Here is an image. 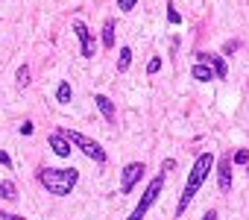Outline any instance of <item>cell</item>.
Wrapping results in <instances>:
<instances>
[{
	"label": "cell",
	"mask_w": 249,
	"mask_h": 220,
	"mask_svg": "<svg viewBox=\"0 0 249 220\" xmlns=\"http://www.w3.org/2000/svg\"><path fill=\"white\" fill-rule=\"evenodd\" d=\"M214 165H217V159H214L211 153H199V156H196V162H194V167H191V173H188V182H185V188H182L176 214H185V208L194 202V197L199 194V188H202L205 179L211 176V167H214Z\"/></svg>",
	"instance_id": "1"
},
{
	"label": "cell",
	"mask_w": 249,
	"mask_h": 220,
	"mask_svg": "<svg viewBox=\"0 0 249 220\" xmlns=\"http://www.w3.org/2000/svg\"><path fill=\"white\" fill-rule=\"evenodd\" d=\"M36 179H38V185L47 194L68 197L76 188V182H79V170H73V167H38Z\"/></svg>",
	"instance_id": "2"
},
{
	"label": "cell",
	"mask_w": 249,
	"mask_h": 220,
	"mask_svg": "<svg viewBox=\"0 0 249 220\" xmlns=\"http://www.w3.org/2000/svg\"><path fill=\"white\" fill-rule=\"evenodd\" d=\"M161 188H164V173H159L150 185H147V191L141 194V202L132 208V214L126 217V220H144V214L156 205V200H159V194H161Z\"/></svg>",
	"instance_id": "3"
},
{
	"label": "cell",
	"mask_w": 249,
	"mask_h": 220,
	"mask_svg": "<svg viewBox=\"0 0 249 220\" xmlns=\"http://www.w3.org/2000/svg\"><path fill=\"white\" fill-rule=\"evenodd\" d=\"M65 135L71 138V144L82 153V156H88L91 162H97V165H103L106 162V150L94 141V138H88V135H82V132H73V129H65Z\"/></svg>",
	"instance_id": "4"
},
{
	"label": "cell",
	"mask_w": 249,
	"mask_h": 220,
	"mask_svg": "<svg viewBox=\"0 0 249 220\" xmlns=\"http://www.w3.org/2000/svg\"><path fill=\"white\" fill-rule=\"evenodd\" d=\"M144 173H147V165H144V162H129L126 167H123V173H120V191L129 194V191L144 179Z\"/></svg>",
	"instance_id": "5"
},
{
	"label": "cell",
	"mask_w": 249,
	"mask_h": 220,
	"mask_svg": "<svg viewBox=\"0 0 249 220\" xmlns=\"http://www.w3.org/2000/svg\"><path fill=\"white\" fill-rule=\"evenodd\" d=\"M73 33H76V38H79V53H82V59H94V56H97V38H94V33H91L82 21H73Z\"/></svg>",
	"instance_id": "6"
},
{
	"label": "cell",
	"mask_w": 249,
	"mask_h": 220,
	"mask_svg": "<svg viewBox=\"0 0 249 220\" xmlns=\"http://www.w3.org/2000/svg\"><path fill=\"white\" fill-rule=\"evenodd\" d=\"M47 144H50V150H53L59 159H71V153H73V150H71L73 144H71V138L65 135V129H56V132H50Z\"/></svg>",
	"instance_id": "7"
},
{
	"label": "cell",
	"mask_w": 249,
	"mask_h": 220,
	"mask_svg": "<svg viewBox=\"0 0 249 220\" xmlns=\"http://www.w3.org/2000/svg\"><path fill=\"white\" fill-rule=\"evenodd\" d=\"M217 188H220L223 194L231 191V156L217 159Z\"/></svg>",
	"instance_id": "8"
},
{
	"label": "cell",
	"mask_w": 249,
	"mask_h": 220,
	"mask_svg": "<svg viewBox=\"0 0 249 220\" xmlns=\"http://www.w3.org/2000/svg\"><path fill=\"white\" fill-rule=\"evenodd\" d=\"M196 62H205V65H211L217 79H226V73H229V65H226V59H223V56H217V53H196Z\"/></svg>",
	"instance_id": "9"
},
{
	"label": "cell",
	"mask_w": 249,
	"mask_h": 220,
	"mask_svg": "<svg viewBox=\"0 0 249 220\" xmlns=\"http://www.w3.org/2000/svg\"><path fill=\"white\" fill-rule=\"evenodd\" d=\"M94 103L100 109V115L106 118V124H117V109H114V103L106 94H94Z\"/></svg>",
	"instance_id": "10"
},
{
	"label": "cell",
	"mask_w": 249,
	"mask_h": 220,
	"mask_svg": "<svg viewBox=\"0 0 249 220\" xmlns=\"http://www.w3.org/2000/svg\"><path fill=\"white\" fill-rule=\"evenodd\" d=\"M191 76H194L196 82H211V79H217V76H214V68L205 65V62H196V65L191 68Z\"/></svg>",
	"instance_id": "11"
},
{
	"label": "cell",
	"mask_w": 249,
	"mask_h": 220,
	"mask_svg": "<svg viewBox=\"0 0 249 220\" xmlns=\"http://www.w3.org/2000/svg\"><path fill=\"white\" fill-rule=\"evenodd\" d=\"M103 47L106 50H114V18H106L103 21Z\"/></svg>",
	"instance_id": "12"
},
{
	"label": "cell",
	"mask_w": 249,
	"mask_h": 220,
	"mask_svg": "<svg viewBox=\"0 0 249 220\" xmlns=\"http://www.w3.org/2000/svg\"><path fill=\"white\" fill-rule=\"evenodd\" d=\"M129 65H132V47H120V53H117V73H126Z\"/></svg>",
	"instance_id": "13"
},
{
	"label": "cell",
	"mask_w": 249,
	"mask_h": 220,
	"mask_svg": "<svg viewBox=\"0 0 249 220\" xmlns=\"http://www.w3.org/2000/svg\"><path fill=\"white\" fill-rule=\"evenodd\" d=\"M71 97H73L71 82H59V88H56V103H71Z\"/></svg>",
	"instance_id": "14"
},
{
	"label": "cell",
	"mask_w": 249,
	"mask_h": 220,
	"mask_svg": "<svg viewBox=\"0 0 249 220\" xmlns=\"http://www.w3.org/2000/svg\"><path fill=\"white\" fill-rule=\"evenodd\" d=\"M0 200H18L15 182H0Z\"/></svg>",
	"instance_id": "15"
},
{
	"label": "cell",
	"mask_w": 249,
	"mask_h": 220,
	"mask_svg": "<svg viewBox=\"0 0 249 220\" xmlns=\"http://www.w3.org/2000/svg\"><path fill=\"white\" fill-rule=\"evenodd\" d=\"M15 79H18V85H21V88H27V85H30V68H27V65H21V68H18V73H15Z\"/></svg>",
	"instance_id": "16"
},
{
	"label": "cell",
	"mask_w": 249,
	"mask_h": 220,
	"mask_svg": "<svg viewBox=\"0 0 249 220\" xmlns=\"http://www.w3.org/2000/svg\"><path fill=\"white\" fill-rule=\"evenodd\" d=\"M231 162H234V165H249V150H237V153H231Z\"/></svg>",
	"instance_id": "17"
},
{
	"label": "cell",
	"mask_w": 249,
	"mask_h": 220,
	"mask_svg": "<svg viewBox=\"0 0 249 220\" xmlns=\"http://www.w3.org/2000/svg\"><path fill=\"white\" fill-rule=\"evenodd\" d=\"M159 71H161V59H159V56H153V59L147 62V73L153 76V73H159Z\"/></svg>",
	"instance_id": "18"
},
{
	"label": "cell",
	"mask_w": 249,
	"mask_h": 220,
	"mask_svg": "<svg viewBox=\"0 0 249 220\" xmlns=\"http://www.w3.org/2000/svg\"><path fill=\"white\" fill-rule=\"evenodd\" d=\"M135 6H138V0H117V9L120 12H132Z\"/></svg>",
	"instance_id": "19"
},
{
	"label": "cell",
	"mask_w": 249,
	"mask_h": 220,
	"mask_svg": "<svg viewBox=\"0 0 249 220\" xmlns=\"http://www.w3.org/2000/svg\"><path fill=\"white\" fill-rule=\"evenodd\" d=\"M167 21H170L173 27H179V24H182V15H179V12H176L173 6H167Z\"/></svg>",
	"instance_id": "20"
},
{
	"label": "cell",
	"mask_w": 249,
	"mask_h": 220,
	"mask_svg": "<svg viewBox=\"0 0 249 220\" xmlns=\"http://www.w3.org/2000/svg\"><path fill=\"white\" fill-rule=\"evenodd\" d=\"M33 129H36L33 121H24V124H21V135H33Z\"/></svg>",
	"instance_id": "21"
},
{
	"label": "cell",
	"mask_w": 249,
	"mask_h": 220,
	"mask_svg": "<svg viewBox=\"0 0 249 220\" xmlns=\"http://www.w3.org/2000/svg\"><path fill=\"white\" fill-rule=\"evenodd\" d=\"M0 165H3V167H12V159H9L6 150H0Z\"/></svg>",
	"instance_id": "22"
},
{
	"label": "cell",
	"mask_w": 249,
	"mask_h": 220,
	"mask_svg": "<svg viewBox=\"0 0 249 220\" xmlns=\"http://www.w3.org/2000/svg\"><path fill=\"white\" fill-rule=\"evenodd\" d=\"M0 220H27V217H21V214H9V211H0Z\"/></svg>",
	"instance_id": "23"
},
{
	"label": "cell",
	"mask_w": 249,
	"mask_h": 220,
	"mask_svg": "<svg viewBox=\"0 0 249 220\" xmlns=\"http://www.w3.org/2000/svg\"><path fill=\"white\" fill-rule=\"evenodd\" d=\"M176 167V162L173 159H167V162H161V173H167V170H173Z\"/></svg>",
	"instance_id": "24"
},
{
	"label": "cell",
	"mask_w": 249,
	"mask_h": 220,
	"mask_svg": "<svg viewBox=\"0 0 249 220\" xmlns=\"http://www.w3.org/2000/svg\"><path fill=\"white\" fill-rule=\"evenodd\" d=\"M237 47H240V44H237V41H226V47H223V50H226V53H234V50H237Z\"/></svg>",
	"instance_id": "25"
},
{
	"label": "cell",
	"mask_w": 249,
	"mask_h": 220,
	"mask_svg": "<svg viewBox=\"0 0 249 220\" xmlns=\"http://www.w3.org/2000/svg\"><path fill=\"white\" fill-rule=\"evenodd\" d=\"M202 220H217V211H214V208H211V211H205V214H202Z\"/></svg>",
	"instance_id": "26"
}]
</instances>
